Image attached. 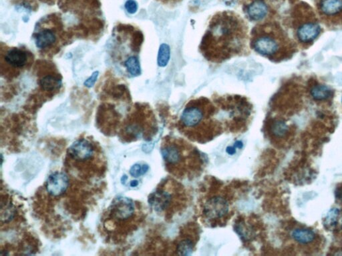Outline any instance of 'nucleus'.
Masks as SVG:
<instances>
[{"mask_svg": "<svg viewBox=\"0 0 342 256\" xmlns=\"http://www.w3.org/2000/svg\"><path fill=\"white\" fill-rule=\"evenodd\" d=\"M250 47L258 54L269 60H278L281 41L276 26L266 22L256 24L251 32Z\"/></svg>", "mask_w": 342, "mask_h": 256, "instance_id": "7", "label": "nucleus"}, {"mask_svg": "<svg viewBox=\"0 0 342 256\" xmlns=\"http://www.w3.org/2000/svg\"><path fill=\"white\" fill-rule=\"evenodd\" d=\"M311 95L315 100L323 101L328 100L332 96V91L326 85H317L311 89Z\"/></svg>", "mask_w": 342, "mask_h": 256, "instance_id": "23", "label": "nucleus"}, {"mask_svg": "<svg viewBox=\"0 0 342 256\" xmlns=\"http://www.w3.org/2000/svg\"><path fill=\"white\" fill-rule=\"evenodd\" d=\"M125 66L127 72L133 77L138 76L141 74V67L139 60L136 56H130L125 62Z\"/></svg>", "mask_w": 342, "mask_h": 256, "instance_id": "24", "label": "nucleus"}, {"mask_svg": "<svg viewBox=\"0 0 342 256\" xmlns=\"http://www.w3.org/2000/svg\"><path fill=\"white\" fill-rule=\"evenodd\" d=\"M1 223H8L12 220L16 215V210L10 202H1Z\"/></svg>", "mask_w": 342, "mask_h": 256, "instance_id": "25", "label": "nucleus"}, {"mask_svg": "<svg viewBox=\"0 0 342 256\" xmlns=\"http://www.w3.org/2000/svg\"><path fill=\"white\" fill-rule=\"evenodd\" d=\"M171 56V49L167 43H163L158 53L157 63L160 67H165L169 63Z\"/></svg>", "mask_w": 342, "mask_h": 256, "instance_id": "26", "label": "nucleus"}, {"mask_svg": "<svg viewBox=\"0 0 342 256\" xmlns=\"http://www.w3.org/2000/svg\"><path fill=\"white\" fill-rule=\"evenodd\" d=\"M324 225L326 228L334 230L342 226V212L338 208H332L324 218Z\"/></svg>", "mask_w": 342, "mask_h": 256, "instance_id": "19", "label": "nucleus"}, {"mask_svg": "<svg viewBox=\"0 0 342 256\" xmlns=\"http://www.w3.org/2000/svg\"><path fill=\"white\" fill-rule=\"evenodd\" d=\"M69 186V179L63 172H56L51 174L45 183L47 192L52 196L63 194Z\"/></svg>", "mask_w": 342, "mask_h": 256, "instance_id": "12", "label": "nucleus"}, {"mask_svg": "<svg viewBox=\"0 0 342 256\" xmlns=\"http://www.w3.org/2000/svg\"><path fill=\"white\" fill-rule=\"evenodd\" d=\"M98 75H99V72L95 71L93 72L92 75L88 77L84 83L85 86L87 87V88H90L94 86L95 83L96 82L97 79H98Z\"/></svg>", "mask_w": 342, "mask_h": 256, "instance_id": "29", "label": "nucleus"}, {"mask_svg": "<svg viewBox=\"0 0 342 256\" xmlns=\"http://www.w3.org/2000/svg\"><path fill=\"white\" fill-rule=\"evenodd\" d=\"M177 128L187 139L199 144L207 143L225 132L217 118L216 106L203 96L190 100L186 104Z\"/></svg>", "mask_w": 342, "mask_h": 256, "instance_id": "2", "label": "nucleus"}, {"mask_svg": "<svg viewBox=\"0 0 342 256\" xmlns=\"http://www.w3.org/2000/svg\"><path fill=\"white\" fill-rule=\"evenodd\" d=\"M292 236L294 240L301 244H309L315 239L314 231L310 229L298 228L292 231Z\"/></svg>", "mask_w": 342, "mask_h": 256, "instance_id": "20", "label": "nucleus"}, {"mask_svg": "<svg viewBox=\"0 0 342 256\" xmlns=\"http://www.w3.org/2000/svg\"><path fill=\"white\" fill-rule=\"evenodd\" d=\"M56 41V36L54 32L49 29H44L36 34L35 43L38 48H47L54 44Z\"/></svg>", "mask_w": 342, "mask_h": 256, "instance_id": "18", "label": "nucleus"}, {"mask_svg": "<svg viewBox=\"0 0 342 256\" xmlns=\"http://www.w3.org/2000/svg\"><path fill=\"white\" fill-rule=\"evenodd\" d=\"M256 218L240 217L235 223V230L243 242L248 245L256 241Z\"/></svg>", "mask_w": 342, "mask_h": 256, "instance_id": "11", "label": "nucleus"}, {"mask_svg": "<svg viewBox=\"0 0 342 256\" xmlns=\"http://www.w3.org/2000/svg\"><path fill=\"white\" fill-rule=\"evenodd\" d=\"M268 13L269 8L263 0H254L246 8V16L251 22H262L267 16Z\"/></svg>", "mask_w": 342, "mask_h": 256, "instance_id": "14", "label": "nucleus"}, {"mask_svg": "<svg viewBox=\"0 0 342 256\" xmlns=\"http://www.w3.org/2000/svg\"><path fill=\"white\" fill-rule=\"evenodd\" d=\"M210 183L199 203L201 220L210 227L223 226L233 215L234 193L231 187L221 182Z\"/></svg>", "mask_w": 342, "mask_h": 256, "instance_id": "5", "label": "nucleus"}, {"mask_svg": "<svg viewBox=\"0 0 342 256\" xmlns=\"http://www.w3.org/2000/svg\"><path fill=\"white\" fill-rule=\"evenodd\" d=\"M217 109V118L225 132L238 134L246 132L253 119L254 106L246 96L237 94L212 96Z\"/></svg>", "mask_w": 342, "mask_h": 256, "instance_id": "4", "label": "nucleus"}, {"mask_svg": "<svg viewBox=\"0 0 342 256\" xmlns=\"http://www.w3.org/2000/svg\"><path fill=\"white\" fill-rule=\"evenodd\" d=\"M125 9L129 14H135L138 10V3L135 0H127L125 4Z\"/></svg>", "mask_w": 342, "mask_h": 256, "instance_id": "28", "label": "nucleus"}, {"mask_svg": "<svg viewBox=\"0 0 342 256\" xmlns=\"http://www.w3.org/2000/svg\"><path fill=\"white\" fill-rule=\"evenodd\" d=\"M158 132L157 119L149 106H142L136 114V118L130 121L125 128L127 139L138 140L144 138L151 140Z\"/></svg>", "mask_w": 342, "mask_h": 256, "instance_id": "8", "label": "nucleus"}, {"mask_svg": "<svg viewBox=\"0 0 342 256\" xmlns=\"http://www.w3.org/2000/svg\"><path fill=\"white\" fill-rule=\"evenodd\" d=\"M265 130L271 138L282 139L288 134L289 126L283 119H269L265 122Z\"/></svg>", "mask_w": 342, "mask_h": 256, "instance_id": "15", "label": "nucleus"}, {"mask_svg": "<svg viewBox=\"0 0 342 256\" xmlns=\"http://www.w3.org/2000/svg\"><path fill=\"white\" fill-rule=\"evenodd\" d=\"M135 204L126 197L116 198L110 209L111 217L118 221H125L131 219L135 214Z\"/></svg>", "mask_w": 342, "mask_h": 256, "instance_id": "9", "label": "nucleus"}, {"mask_svg": "<svg viewBox=\"0 0 342 256\" xmlns=\"http://www.w3.org/2000/svg\"><path fill=\"white\" fill-rule=\"evenodd\" d=\"M40 85L43 90L47 92L58 90L62 85V80L52 75H45L40 80Z\"/></svg>", "mask_w": 342, "mask_h": 256, "instance_id": "22", "label": "nucleus"}, {"mask_svg": "<svg viewBox=\"0 0 342 256\" xmlns=\"http://www.w3.org/2000/svg\"><path fill=\"white\" fill-rule=\"evenodd\" d=\"M321 10L327 16H334L342 10V0H322Z\"/></svg>", "mask_w": 342, "mask_h": 256, "instance_id": "21", "label": "nucleus"}, {"mask_svg": "<svg viewBox=\"0 0 342 256\" xmlns=\"http://www.w3.org/2000/svg\"><path fill=\"white\" fill-rule=\"evenodd\" d=\"M191 227H190L188 231L184 229V232L182 233L177 240L176 252L180 255H189L193 252L194 247L196 245L197 241L198 240V232L195 225H193L192 229Z\"/></svg>", "mask_w": 342, "mask_h": 256, "instance_id": "13", "label": "nucleus"}, {"mask_svg": "<svg viewBox=\"0 0 342 256\" xmlns=\"http://www.w3.org/2000/svg\"><path fill=\"white\" fill-rule=\"evenodd\" d=\"M137 185H138L137 181H132V182H131L130 185L132 187H135Z\"/></svg>", "mask_w": 342, "mask_h": 256, "instance_id": "30", "label": "nucleus"}, {"mask_svg": "<svg viewBox=\"0 0 342 256\" xmlns=\"http://www.w3.org/2000/svg\"><path fill=\"white\" fill-rule=\"evenodd\" d=\"M321 28L318 24L307 23L298 30V37L301 42L308 43L314 40L320 34Z\"/></svg>", "mask_w": 342, "mask_h": 256, "instance_id": "17", "label": "nucleus"}, {"mask_svg": "<svg viewBox=\"0 0 342 256\" xmlns=\"http://www.w3.org/2000/svg\"><path fill=\"white\" fill-rule=\"evenodd\" d=\"M147 170L148 167L146 166V165H144L143 166H141L139 164H136L131 168L130 174L132 176H134V177H138V176L143 175Z\"/></svg>", "mask_w": 342, "mask_h": 256, "instance_id": "27", "label": "nucleus"}, {"mask_svg": "<svg viewBox=\"0 0 342 256\" xmlns=\"http://www.w3.org/2000/svg\"></svg>", "mask_w": 342, "mask_h": 256, "instance_id": "31", "label": "nucleus"}, {"mask_svg": "<svg viewBox=\"0 0 342 256\" xmlns=\"http://www.w3.org/2000/svg\"><path fill=\"white\" fill-rule=\"evenodd\" d=\"M250 28L234 11L216 13L209 22L199 49L212 64H223L235 57L251 54Z\"/></svg>", "mask_w": 342, "mask_h": 256, "instance_id": "1", "label": "nucleus"}, {"mask_svg": "<svg viewBox=\"0 0 342 256\" xmlns=\"http://www.w3.org/2000/svg\"><path fill=\"white\" fill-rule=\"evenodd\" d=\"M161 151L167 172L177 179L193 180L204 170L205 157L185 139L166 136Z\"/></svg>", "mask_w": 342, "mask_h": 256, "instance_id": "3", "label": "nucleus"}, {"mask_svg": "<svg viewBox=\"0 0 342 256\" xmlns=\"http://www.w3.org/2000/svg\"><path fill=\"white\" fill-rule=\"evenodd\" d=\"M94 155V146L88 140H78L68 149L70 159L77 162H88L93 159Z\"/></svg>", "mask_w": 342, "mask_h": 256, "instance_id": "10", "label": "nucleus"}, {"mask_svg": "<svg viewBox=\"0 0 342 256\" xmlns=\"http://www.w3.org/2000/svg\"><path fill=\"white\" fill-rule=\"evenodd\" d=\"M4 60L7 64L12 67L22 68L27 64V53L16 47L11 48L5 54Z\"/></svg>", "mask_w": 342, "mask_h": 256, "instance_id": "16", "label": "nucleus"}, {"mask_svg": "<svg viewBox=\"0 0 342 256\" xmlns=\"http://www.w3.org/2000/svg\"><path fill=\"white\" fill-rule=\"evenodd\" d=\"M150 206L167 221L187 209L189 197L185 187L172 178L163 180L149 196Z\"/></svg>", "mask_w": 342, "mask_h": 256, "instance_id": "6", "label": "nucleus"}]
</instances>
